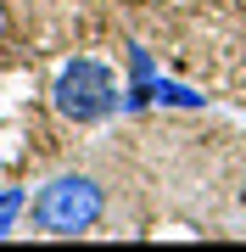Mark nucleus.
<instances>
[{"mask_svg": "<svg viewBox=\"0 0 246 252\" xmlns=\"http://www.w3.org/2000/svg\"><path fill=\"white\" fill-rule=\"evenodd\" d=\"M101 207H107V196L90 174H62L34 196V224L45 235H84V230H95Z\"/></svg>", "mask_w": 246, "mask_h": 252, "instance_id": "nucleus-1", "label": "nucleus"}, {"mask_svg": "<svg viewBox=\"0 0 246 252\" xmlns=\"http://www.w3.org/2000/svg\"><path fill=\"white\" fill-rule=\"evenodd\" d=\"M56 112L73 118V124H101L112 107H118V79H112L101 62H90V56H79V62H67L62 73H56Z\"/></svg>", "mask_w": 246, "mask_h": 252, "instance_id": "nucleus-2", "label": "nucleus"}, {"mask_svg": "<svg viewBox=\"0 0 246 252\" xmlns=\"http://www.w3.org/2000/svg\"><path fill=\"white\" fill-rule=\"evenodd\" d=\"M17 207H23V190H6V196H0V235L11 230V219H17Z\"/></svg>", "mask_w": 246, "mask_h": 252, "instance_id": "nucleus-3", "label": "nucleus"}]
</instances>
